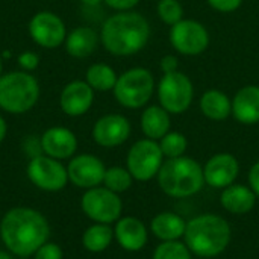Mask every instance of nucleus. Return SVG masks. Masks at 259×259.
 <instances>
[{"label": "nucleus", "instance_id": "28", "mask_svg": "<svg viewBox=\"0 0 259 259\" xmlns=\"http://www.w3.org/2000/svg\"><path fill=\"white\" fill-rule=\"evenodd\" d=\"M159 147L167 159L184 156L188 147V140L181 132H168L159 140Z\"/></svg>", "mask_w": 259, "mask_h": 259}, {"label": "nucleus", "instance_id": "5", "mask_svg": "<svg viewBox=\"0 0 259 259\" xmlns=\"http://www.w3.org/2000/svg\"><path fill=\"white\" fill-rule=\"evenodd\" d=\"M39 87L33 76L14 71L0 77V108L11 114L29 111L38 100Z\"/></svg>", "mask_w": 259, "mask_h": 259}, {"label": "nucleus", "instance_id": "24", "mask_svg": "<svg viewBox=\"0 0 259 259\" xmlns=\"http://www.w3.org/2000/svg\"><path fill=\"white\" fill-rule=\"evenodd\" d=\"M65 47L74 58L90 56L97 47V33L91 27H77L67 36Z\"/></svg>", "mask_w": 259, "mask_h": 259}, {"label": "nucleus", "instance_id": "29", "mask_svg": "<svg viewBox=\"0 0 259 259\" xmlns=\"http://www.w3.org/2000/svg\"><path fill=\"white\" fill-rule=\"evenodd\" d=\"M152 259H193V253L181 240L161 241V244L155 249Z\"/></svg>", "mask_w": 259, "mask_h": 259}, {"label": "nucleus", "instance_id": "14", "mask_svg": "<svg viewBox=\"0 0 259 259\" xmlns=\"http://www.w3.org/2000/svg\"><path fill=\"white\" fill-rule=\"evenodd\" d=\"M131 135V123L120 114H109L99 118L93 127V138L102 147L121 146Z\"/></svg>", "mask_w": 259, "mask_h": 259}, {"label": "nucleus", "instance_id": "12", "mask_svg": "<svg viewBox=\"0 0 259 259\" xmlns=\"http://www.w3.org/2000/svg\"><path fill=\"white\" fill-rule=\"evenodd\" d=\"M105 171H106L105 164L94 155L74 156L67 165L68 181L73 185L87 190L103 184Z\"/></svg>", "mask_w": 259, "mask_h": 259}, {"label": "nucleus", "instance_id": "18", "mask_svg": "<svg viewBox=\"0 0 259 259\" xmlns=\"http://www.w3.org/2000/svg\"><path fill=\"white\" fill-rule=\"evenodd\" d=\"M94 100L93 88L82 80H74L68 83L61 94V108L67 115L77 117L85 114Z\"/></svg>", "mask_w": 259, "mask_h": 259}, {"label": "nucleus", "instance_id": "35", "mask_svg": "<svg viewBox=\"0 0 259 259\" xmlns=\"http://www.w3.org/2000/svg\"><path fill=\"white\" fill-rule=\"evenodd\" d=\"M161 70L164 71V74L165 73H173V71H178V58L176 56H173V55H167V56H164L162 59H161Z\"/></svg>", "mask_w": 259, "mask_h": 259}, {"label": "nucleus", "instance_id": "22", "mask_svg": "<svg viewBox=\"0 0 259 259\" xmlns=\"http://www.w3.org/2000/svg\"><path fill=\"white\" fill-rule=\"evenodd\" d=\"M141 129L150 140H161L170 132V112L162 106H149L141 115Z\"/></svg>", "mask_w": 259, "mask_h": 259}, {"label": "nucleus", "instance_id": "31", "mask_svg": "<svg viewBox=\"0 0 259 259\" xmlns=\"http://www.w3.org/2000/svg\"><path fill=\"white\" fill-rule=\"evenodd\" d=\"M35 259H62V249L55 243H44L33 255Z\"/></svg>", "mask_w": 259, "mask_h": 259}, {"label": "nucleus", "instance_id": "11", "mask_svg": "<svg viewBox=\"0 0 259 259\" xmlns=\"http://www.w3.org/2000/svg\"><path fill=\"white\" fill-rule=\"evenodd\" d=\"M170 42L176 52L187 56H196L208 49L209 33L202 23L182 18L170 29Z\"/></svg>", "mask_w": 259, "mask_h": 259}, {"label": "nucleus", "instance_id": "7", "mask_svg": "<svg viewBox=\"0 0 259 259\" xmlns=\"http://www.w3.org/2000/svg\"><path fill=\"white\" fill-rule=\"evenodd\" d=\"M164 162L159 143L146 138L137 141L127 152L126 168L132 178L138 182H147L158 176V171Z\"/></svg>", "mask_w": 259, "mask_h": 259}, {"label": "nucleus", "instance_id": "9", "mask_svg": "<svg viewBox=\"0 0 259 259\" xmlns=\"http://www.w3.org/2000/svg\"><path fill=\"white\" fill-rule=\"evenodd\" d=\"M194 97L190 77L181 71L165 73L158 83V99L161 106L170 114L185 112Z\"/></svg>", "mask_w": 259, "mask_h": 259}, {"label": "nucleus", "instance_id": "37", "mask_svg": "<svg viewBox=\"0 0 259 259\" xmlns=\"http://www.w3.org/2000/svg\"><path fill=\"white\" fill-rule=\"evenodd\" d=\"M5 135H6V123H5V120L0 117V143L3 141Z\"/></svg>", "mask_w": 259, "mask_h": 259}, {"label": "nucleus", "instance_id": "10", "mask_svg": "<svg viewBox=\"0 0 259 259\" xmlns=\"http://www.w3.org/2000/svg\"><path fill=\"white\" fill-rule=\"evenodd\" d=\"M27 178L35 187L49 193L61 191L68 184L67 167H64L59 159L47 155H39L30 159L27 165Z\"/></svg>", "mask_w": 259, "mask_h": 259}, {"label": "nucleus", "instance_id": "26", "mask_svg": "<svg viewBox=\"0 0 259 259\" xmlns=\"http://www.w3.org/2000/svg\"><path fill=\"white\" fill-rule=\"evenodd\" d=\"M117 79L115 71L106 64H94L87 71V83L97 91L114 90Z\"/></svg>", "mask_w": 259, "mask_h": 259}, {"label": "nucleus", "instance_id": "33", "mask_svg": "<svg viewBox=\"0 0 259 259\" xmlns=\"http://www.w3.org/2000/svg\"><path fill=\"white\" fill-rule=\"evenodd\" d=\"M18 64L26 70H33L38 65V56L32 52H26L18 56Z\"/></svg>", "mask_w": 259, "mask_h": 259}, {"label": "nucleus", "instance_id": "20", "mask_svg": "<svg viewBox=\"0 0 259 259\" xmlns=\"http://www.w3.org/2000/svg\"><path fill=\"white\" fill-rule=\"evenodd\" d=\"M256 194L250 187L232 184L223 190L220 196V203L223 209L234 215H244L250 212L256 205Z\"/></svg>", "mask_w": 259, "mask_h": 259}, {"label": "nucleus", "instance_id": "13", "mask_svg": "<svg viewBox=\"0 0 259 259\" xmlns=\"http://www.w3.org/2000/svg\"><path fill=\"white\" fill-rule=\"evenodd\" d=\"M238 175V159L231 153H217L211 156L203 167L205 184L217 190H225L229 185L235 184Z\"/></svg>", "mask_w": 259, "mask_h": 259}, {"label": "nucleus", "instance_id": "27", "mask_svg": "<svg viewBox=\"0 0 259 259\" xmlns=\"http://www.w3.org/2000/svg\"><path fill=\"white\" fill-rule=\"evenodd\" d=\"M132 175L129 173L127 168H123V167H111V168H106L105 171V178H103V185L120 194V193H124L127 191L131 187H132Z\"/></svg>", "mask_w": 259, "mask_h": 259}, {"label": "nucleus", "instance_id": "36", "mask_svg": "<svg viewBox=\"0 0 259 259\" xmlns=\"http://www.w3.org/2000/svg\"><path fill=\"white\" fill-rule=\"evenodd\" d=\"M249 187L259 197V161L252 165V168L249 171Z\"/></svg>", "mask_w": 259, "mask_h": 259}, {"label": "nucleus", "instance_id": "32", "mask_svg": "<svg viewBox=\"0 0 259 259\" xmlns=\"http://www.w3.org/2000/svg\"><path fill=\"white\" fill-rule=\"evenodd\" d=\"M211 8L220 12H232L238 9L243 3V0H206Z\"/></svg>", "mask_w": 259, "mask_h": 259}, {"label": "nucleus", "instance_id": "39", "mask_svg": "<svg viewBox=\"0 0 259 259\" xmlns=\"http://www.w3.org/2000/svg\"><path fill=\"white\" fill-rule=\"evenodd\" d=\"M0 259H12V256H11V252L0 250Z\"/></svg>", "mask_w": 259, "mask_h": 259}, {"label": "nucleus", "instance_id": "8", "mask_svg": "<svg viewBox=\"0 0 259 259\" xmlns=\"http://www.w3.org/2000/svg\"><path fill=\"white\" fill-rule=\"evenodd\" d=\"M80 208L94 223L111 225L121 217L123 202L117 193L108 190L106 187H94L83 193Z\"/></svg>", "mask_w": 259, "mask_h": 259}, {"label": "nucleus", "instance_id": "6", "mask_svg": "<svg viewBox=\"0 0 259 259\" xmlns=\"http://www.w3.org/2000/svg\"><path fill=\"white\" fill-rule=\"evenodd\" d=\"M155 90V80L149 70L135 67L124 71L114 87V96L124 108L137 109L144 106Z\"/></svg>", "mask_w": 259, "mask_h": 259}, {"label": "nucleus", "instance_id": "16", "mask_svg": "<svg viewBox=\"0 0 259 259\" xmlns=\"http://www.w3.org/2000/svg\"><path fill=\"white\" fill-rule=\"evenodd\" d=\"M114 238L126 252H140L149 240L146 225L135 217H123L115 222Z\"/></svg>", "mask_w": 259, "mask_h": 259}, {"label": "nucleus", "instance_id": "21", "mask_svg": "<svg viewBox=\"0 0 259 259\" xmlns=\"http://www.w3.org/2000/svg\"><path fill=\"white\" fill-rule=\"evenodd\" d=\"M187 222L175 212L165 211L153 217L150 223L152 234L161 241H178L184 238Z\"/></svg>", "mask_w": 259, "mask_h": 259}, {"label": "nucleus", "instance_id": "19", "mask_svg": "<svg viewBox=\"0 0 259 259\" xmlns=\"http://www.w3.org/2000/svg\"><path fill=\"white\" fill-rule=\"evenodd\" d=\"M232 115L241 124L259 123V87H243L232 100Z\"/></svg>", "mask_w": 259, "mask_h": 259}, {"label": "nucleus", "instance_id": "17", "mask_svg": "<svg viewBox=\"0 0 259 259\" xmlns=\"http://www.w3.org/2000/svg\"><path fill=\"white\" fill-rule=\"evenodd\" d=\"M42 153L55 159L71 158L77 149L74 134L67 127H50L41 137Z\"/></svg>", "mask_w": 259, "mask_h": 259}, {"label": "nucleus", "instance_id": "1", "mask_svg": "<svg viewBox=\"0 0 259 259\" xmlns=\"http://www.w3.org/2000/svg\"><path fill=\"white\" fill-rule=\"evenodd\" d=\"M50 226L36 209L17 206L0 219V238L3 246L15 256L29 258L47 243Z\"/></svg>", "mask_w": 259, "mask_h": 259}, {"label": "nucleus", "instance_id": "38", "mask_svg": "<svg viewBox=\"0 0 259 259\" xmlns=\"http://www.w3.org/2000/svg\"><path fill=\"white\" fill-rule=\"evenodd\" d=\"M103 0H82V3L88 5V6H97L99 3H102Z\"/></svg>", "mask_w": 259, "mask_h": 259}, {"label": "nucleus", "instance_id": "23", "mask_svg": "<svg viewBox=\"0 0 259 259\" xmlns=\"http://www.w3.org/2000/svg\"><path fill=\"white\" fill-rule=\"evenodd\" d=\"M200 109L206 118L222 121L232 114V102L225 93L219 90H208L200 97Z\"/></svg>", "mask_w": 259, "mask_h": 259}, {"label": "nucleus", "instance_id": "4", "mask_svg": "<svg viewBox=\"0 0 259 259\" xmlns=\"http://www.w3.org/2000/svg\"><path fill=\"white\" fill-rule=\"evenodd\" d=\"M156 179L162 193L175 199L196 196L205 185L203 167L185 155L164 161Z\"/></svg>", "mask_w": 259, "mask_h": 259}, {"label": "nucleus", "instance_id": "40", "mask_svg": "<svg viewBox=\"0 0 259 259\" xmlns=\"http://www.w3.org/2000/svg\"><path fill=\"white\" fill-rule=\"evenodd\" d=\"M0 73H2V58H0Z\"/></svg>", "mask_w": 259, "mask_h": 259}, {"label": "nucleus", "instance_id": "34", "mask_svg": "<svg viewBox=\"0 0 259 259\" xmlns=\"http://www.w3.org/2000/svg\"><path fill=\"white\" fill-rule=\"evenodd\" d=\"M109 8L118 9V11H127L132 9L135 5H138L140 0H103Z\"/></svg>", "mask_w": 259, "mask_h": 259}, {"label": "nucleus", "instance_id": "15", "mask_svg": "<svg viewBox=\"0 0 259 259\" xmlns=\"http://www.w3.org/2000/svg\"><path fill=\"white\" fill-rule=\"evenodd\" d=\"M29 32L35 42L47 49L58 47L65 38V26L62 20L52 12L36 14L30 20Z\"/></svg>", "mask_w": 259, "mask_h": 259}, {"label": "nucleus", "instance_id": "25", "mask_svg": "<svg viewBox=\"0 0 259 259\" xmlns=\"http://www.w3.org/2000/svg\"><path fill=\"white\" fill-rule=\"evenodd\" d=\"M112 240H114V229L109 225L94 223L83 232L82 244L91 253H102L109 247Z\"/></svg>", "mask_w": 259, "mask_h": 259}, {"label": "nucleus", "instance_id": "3", "mask_svg": "<svg viewBox=\"0 0 259 259\" xmlns=\"http://www.w3.org/2000/svg\"><path fill=\"white\" fill-rule=\"evenodd\" d=\"M232 229L228 220L217 214H202L187 222L184 243L193 255L215 258L231 244Z\"/></svg>", "mask_w": 259, "mask_h": 259}, {"label": "nucleus", "instance_id": "2", "mask_svg": "<svg viewBox=\"0 0 259 259\" xmlns=\"http://www.w3.org/2000/svg\"><path fill=\"white\" fill-rule=\"evenodd\" d=\"M150 38V26L138 12H120L109 17L102 27L105 49L117 56L135 55L146 47Z\"/></svg>", "mask_w": 259, "mask_h": 259}, {"label": "nucleus", "instance_id": "30", "mask_svg": "<svg viewBox=\"0 0 259 259\" xmlns=\"http://www.w3.org/2000/svg\"><path fill=\"white\" fill-rule=\"evenodd\" d=\"M158 15L165 24H176L182 20L184 8L179 0H159L158 3Z\"/></svg>", "mask_w": 259, "mask_h": 259}]
</instances>
